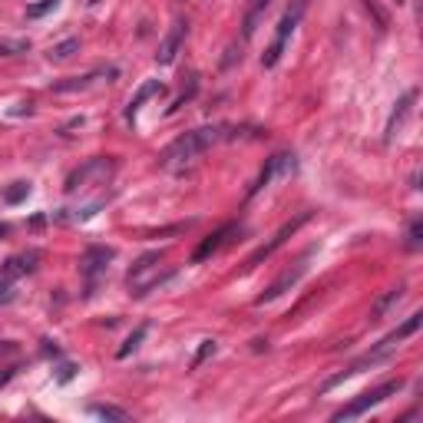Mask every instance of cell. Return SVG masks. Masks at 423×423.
Returning <instances> with one entry per match:
<instances>
[{"label": "cell", "instance_id": "7", "mask_svg": "<svg viewBox=\"0 0 423 423\" xmlns=\"http://www.w3.org/2000/svg\"><path fill=\"white\" fill-rule=\"evenodd\" d=\"M109 261H113V248L93 245V248L83 251V258H79V271H83V278H87V298L93 295V291H97L99 275L109 268Z\"/></svg>", "mask_w": 423, "mask_h": 423}, {"label": "cell", "instance_id": "18", "mask_svg": "<svg viewBox=\"0 0 423 423\" xmlns=\"http://www.w3.org/2000/svg\"><path fill=\"white\" fill-rule=\"evenodd\" d=\"M145 334H149V324H139V327H136V331H133V334H129V337H126V341H123V347L116 351V357H119V361H126V357L133 354L136 347L143 344V337H145Z\"/></svg>", "mask_w": 423, "mask_h": 423}, {"label": "cell", "instance_id": "4", "mask_svg": "<svg viewBox=\"0 0 423 423\" xmlns=\"http://www.w3.org/2000/svg\"><path fill=\"white\" fill-rule=\"evenodd\" d=\"M404 390V380L397 377V380H387V384H380V387H374V390H364L361 397H354L347 407H341L331 420L334 423H344V420H354V417H361V414H367L370 407H377V404H384L387 397H394V394H400Z\"/></svg>", "mask_w": 423, "mask_h": 423}, {"label": "cell", "instance_id": "5", "mask_svg": "<svg viewBox=\"0 0 423 423\" xmlns=\"http://www.w3.org/2000/svg\"><path fill=\"white\" fill-rule=\"evenodd\" d=\"M113 169H116V159H109V155L89 159L87 165H79L77 172L67 179V192L77 195V192H83V189H89V182H106V179L113 175Z\"/></svg>", "mask_w": 423, "mask_h": 423}, {"label": "cell", "instance_id": "2", "mask_svg": "<svg viewBox=\"0 0 423 423\" xmlns=\"http://www.w3.org/2000/svg\"><path fill=\"white\" fill-rule=\"evenodd\" d=\"M163 258H165L163 251H145V255L136 258V265L126 275V285H129L133 298H143V295H149V291H155L159 285L172 278V271H163Z\"/></svg>", "mask_w": 423, "mask_h": 423}, {"label": "cell", "instance_id": "23", "mask_svg": "<svg viewBox=\"0 0 423 423\" xmlns=\"http://www.w3.org/2000/svg\"><path fill=\"white\" fill-rule=\"evenodd\" d=\"M420 241H423V219H414L410 229H407V245H410V248H420Z\"/></svg>", "mask_w": 423, "mask_h": 423}, {"label": "cell", "instance_id": "17", "mask_svg": "<svg viewBox=\"0 0 423 423\" xmlns=\"http://www.w3.org/2000/svg\"><path fill=\"white\" fill-rule=\"evenodd\" d=\"M103 77V73H87V77H73V79H60V83H53V93H77V89H87L93 87L97 79Z\"/></svg>", "mask_w": 423, "mask_h": 423}, {"label": "cell", "instance_id": "13", "mask_svg": "<svg viewBox=\"0 0 423 423\" xmlns=\"http://www.w3.org/2000/svg\"><path fill=\"white\" fill-rule=\"evenodd\" d=\"M163 93H165V87L159 83V79H145L143 87L136 89V97L129 99V106H126V119H136V113L143 109L145 99H149V97H163Z\"/></svg>", "mask_w": 423, "mask_h": 423}, {"label": "cell", "instance_id": "26", "mask_svg": "<svg viewBox=\"0 0 423 423\" xmlns=\"http://www.w3.org/2000/svg\"><path fill=\"white\" fill-rule=\"evenodd\" d=\"M195 87H199V79H189V89H185V93H182V97H179V99H175V103L172 106H169V113H175V109H179V106H185V103H189V99H192L195 97Z\"/></svg>", "mask_w": 423, "mask_h": 423}, {"label": "cell", "instance_id": "25", "mask_svg": "<svg viewBox=\"0 0 423 423\" xmlns=\"http://www.w3.org/2000/svg\"><path fill=\"white\" fill-rule=\"evenodd\" d=\"M211 354H215V341H202V347H199V354L192 357V367H202Z\"/></svg>", "mask_w": 423, "mask_h": 423}, {"label": "cell", "instance_id": "20", "mask_svg": "<svg viewBox=\"0 0 423 423\" xmlns=\"http://www.w3.org/2000/svg\"><path fill=\"white\" fill-rule=\"evenodd\" d=\"M77 50H79V40L70 37V40H63V43H57V47L50 50V60H53V63H63V60H70Z\"/></svg>", "mask_w": 423, "mask_h": 423}, {"label": "cell", "instance_id": "30", "mask_svg": "<svg viewBox=\"0 0 423 423\" xmlns=\"http://www.w3.org/2000/svg\"><path fill=\"white\" fill-rule=\"evenodd\" d=\"M0 235H7V225H0Z\"/></svg>", "mask_w": 423, "mask_h": 423}, {"label": "cell", "instance_id": "10", "mask_svg": "<svg viewBox=\"0 0 423 423\" xmlns=\"http://www.w3.org/2000/svg\"><path fill=\"white\" fill-rule=\"evenodd\" d=\"M185 27H189V23H185L182 17H175V23L169 27V33L163 37L159 53H155V60H159L163 67H169V63L175 60V53H179V47H182V40H185Z\"/></svg>", "mask_w": 423, "mask_h": 423}, {"label": "cell", "instance_id": "29", "mask_svg": "<svg viewBox=\"0 0 423 423\" xmlns=\"http://www.w3.org/2000/svg\"><path fill=\"white\" fill-rule=\"evenodd\" d=\"M13 370H17V367H4V374H0V387H4L10 377H13Z\"/></svg>", "mask_w": 423, "mask_h": 423}, {"label": "cell", "instance_id": "22", "mask_svg": "<svg viewBox=\"0 0 423 423\" xmlns=\"http://www.w3.org/2000/svg\"><path fill=\"white\" fill-rule=\"evenodd\" d=\"M27 195H30V185L27 182H13V189H7V192H4V199H7L10 205H17V202H23Z\"/></svg>", "mask_w": 423, "mask_h": 423}, {"label": "cell", "instance_id": "24", "mask_svg": "<svg viewBox=\"0 0 423 423\" xmlns=\"http://www.w3.org/2000/svg\"><path fill=\"white\" fill-rule=\"evenodd\" d=\"M53 7H57V0H40V4H30V7H27V17L37 20V17H43V13H50Z\"/></svg>", "mask_w": 423, "mask_h": 423}, {"label": "cell", "instance_id": "1", "mask_svg": "<svg viewBox=\"0 0 423 423\" xmlns=\"http://www.w3.org/2000/svg\"><path fill=\"white\" fill-rule=\"evenodd\" d=\"M219 139H225V129H221V126H202V129L182 133L175 143H169L163 149V155H159V165H163V169H169V172H182L185 165H192L195 159H199L205 149H211Z\"/></svg>", "mask_w": 423, "mask_h": 423}, {"label": "cell", "instance_id": "14", "mask_svg": "<svg viewBox=\"0 0 423 423\" xmlns=\"http://www.w3.org/2000/svg\"><path fill=\"white\" fill-rule=\"evenodd\" d=\"M414 99H417V89H410V93H404V99L397 103V109L390 113V119H387V133H384V139L390 143L397 136V129H400V123L407 119V113H410V106H414Z\"/></svg>", "mask_w": 423, "mask_h": 423}, {"label": "cell", "instance_id": "6", "mask_svg": "<svg viewBox=\"0 0 423 423\" xmlns=\"http://www.w3.org/2000/svg\"><path fill=\"white\" fill-rule=\"evenodd\" d=\"M308 258H311V251H304V255H301V258L295 261V268L281 271L278 278H275V281H271V285H268V291H265V295H258V298H255V304H271V301H275V298H281L285 291H291V288H295V285H298V281L304 278V275H308Z\"/></svg>", "mask_w": 423, "mask_h": 423}, {"label": "cell", "instance_id": "28", "mask_svg": "<svg viewBox=\"0 0 423 423\" xmlns=\"http://www.w3.org/2000/svg\"><path fill=\"white\" fill-rule=\"evenodd\" d=\"M73 374H77V364H60L57 380H60V384H67V380H73Z\"/></svg>", "mask_w": 423, "mask_h": 423}, {"label": "cell", "instance_id": "3", "mask_svg": "<svg viewBox=\"0 0 423 423\" xmlns=\"http://www.w3.org/2000/svg\"><path fill=\"white\" fill-rule=\"evenodd\" d=\"M304 10H308V0H291V4H288V10L281 13V20H278V30H275V40H271V47L265 50V57H261V67H265V70L278 67L281 53H285V47H288L291 33L298 30L301 17H304Z\"/></svg>", "mask_w": 423, "mask_h": 423}, {"label": "cell", "instance_id": "16", "mask_svg": "<svg viewBox=\"0 0 423 423\" xmlns=\"http://www.w3.org/2000/svg\"><path fill=\"white\" fill-rule=\"evenodd\" d=\"M404 291H407L404 285H397V288L387 291L384 298H377V301H374V308H370V321H380V317H384L387 311L394 308V304H400V301H404Z\"/></svg>", "mask_w": 423, "mask_h": 423}, {"label": "cell", "instance_id": "8", "mask_svg": "<svg viewBox=\"0 0 423 423\" xmlns=\"http://www.w3.org/2000/svg\"><path fill=\"white\" fill-rule=\"evenodd\" d=\"M311 215H314V211H298V215H295V219L291 221H285V225H281L278 229V235H275V238L271 241H265V245H261L258 251H255V255H251L248 258V268H255V265H261V261L265 258H271V255H275V251L281 248V245H285V241L291 238V235H295V231L301 229V225H308L311 221Z\"/></svg>", "mask_w": 423, "mask_h": 423}, {"label": "cell", "instance_id": "15", "mask_svg": "<svg viewBox=\"0 0 423 423\" xmlns=\"http://www.w3.org/2000/svg\"><path fill=\"white\" fill-rule=\"evenodd\" d=\"M271 7V0H251L248 10H245V20H241V33H245V40L255 33V27H258V20L265 17V10Z\"/></svg>", "mask_w": 423, "mask_h": 423}, {"label": "cell", "instance_id": "12", "mask_svg": "<svg viewBox=\"0 0 423 423\" xmlns=\"http://www.w3.org/2000/svg\"><path fill=\"white\" fill-rule=\"evenodd\" d=\"M37 261H40V251L13 255V258H7V265H4V271H0V278L10 281V285H17V278H23V275H30V271L37 268Z\"/></svg>", "mask_w": 423, "mask_h": 423}, {"label": "cell", "instance_id": "27", "mask_svg": "<svg viewBox=\"0 0 423 423\" xmlns=\"http://www.w3.org/2000/svg\"><path fill=\"white\" fill-rule=\"evenodd\" d=\"M364 7L374 13V20H377V27H387V13L380 7H377V0H364Z\"/></svg>", "mask_w": 423, "mask_h": 423}, {"label": "cell", "instance_id": "21", "mask_svg": "<svg viewBox=\"0 0 423 423\" xmlns=\"http://www.w3.org/2000/svg\"><path fill=\"white\" fill-rule=\"evenodd\" d=\"M30 40H7L0 37V57H17V53H27Z\"/></svg>", "mask_w": 423, "mask_h": 423}, {"label": "cell", "instance_id": "9", "mask_svg": "<svg viewBox=\"0 0 423 423\" xmlns=\"http://www.w3.org/2000/svg\"><path fill=\"white\" fill-rule=\"evenodd\" d=\"M278 172H295V153H281V155H271L268 163H265V169H261V175H258V182L251 185V192L248 195H258L261 189H265V185L271 182V179H275V175Z\"/></svg>", "mask_w": 423, "mask_h": 423}, {"label": "cell", "instance_id": "11", "mask_svg": "<svg viewBox=\"0 0 423 423\" xmlns=\"http://www.w3.org/2000/svg\"><path fill=\"white\" fill-rule=\"evenodd\" d=\"M235 229H238L235 221H225L221 229L211 231L209 238H202V245H199V248L192 251V261H195V265H199V261H205V258H211V255H215V251H219L221 245L229 241V235H235Z\"/></svg>", "mask_w": 423, "mask_h": 423}, {"label": "cell", "instance_id": "19", "mask_svg": "<svg viewBox=\"0 0 423 423\" xmlns=\"http://www.w3.org/2000/svg\"><path fill=\"white\" fill-rule=\"evenodd\" d=\"M89 414L93 417H99V420H129V414H126L123 407H109V404H93L89 407Z\"/></svg>", "mask_w": 423, "mask_h": 423}, {"label": "cell", "instance_id": "31", "mask_svg": "<svg viewBox=\"0 0 423 423\" xmlns=\"http://www.w3.org/2000/svg\"><path fill=\"white\" fill-rule=\"evenodd\" d=\"M397 4H404V0H397Z\"/></svg>", "mask_w": 423, "mask_h": 423}]
</instances>
